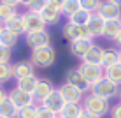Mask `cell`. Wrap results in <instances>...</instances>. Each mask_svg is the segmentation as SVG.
I'll use <instances>...</instances> for the list:
<instances>
[{
    "mask_svg": "<svg viewBox=\"0 0 121 118\" xmlns=\"http://www.w3.org/2000/svg\"><path fill=\"white\" fill-rule=\"evenodd\" d=\"M21 18H23V21H25L26 33L39 32V30H48V23L44 21V18L40 16V12L25 11V12H21Z\"/></svg>",
    "mask_w": 121,
    "mask_h": 118,
    "instance_id": "obj_7",
    "label": "cell"
},
{
    "mask_svg": "<svg viewBox=\"0 0 121 118\" xmlns=\"http://www.w3.org/2000/svg\"><path fill=\"white\" fill-rule=\"evenodd\" d=\"M55 90H56V88L53 86V83L49 81V79H40L39 85H37V88H35V92H33V99H35V102L40 106V104H42Z\"/></svg>",
    "mask_w": 121,
    "mask_h": 118,
    "instance_id": "obj_13",
    "label": "cell"
},
{
    "mask_svg": "<svg viewBox=\"0 0 121 118\" xmlns=\"http://www.w3.org/2000/svg\"><path fill=\"white\" fill-rule=\"evenodd\" d=\"M111 118H121V102H116L111 108Z\"/></svg>",
    "mask_w": 121,
    "mask_h": 118,
    "instance_id": "obj_36",
    "label": "cell"
},
{
    "mask_svg": "<svg viewBox=\"0 0 121 118\" xmlns=\"http://www.w3.org/2000/svg\"><path fill=\"white\" fill-rule=\"evenodd\" d=\"M58 115H55V113H51L48 108L44 106H39V113H37V118H56Z\"/></svg>",
    "mask_w": 121,
    "mask_h": 118,
    "instance_id": "obj_35",
    "label": "cell"
},
{
    "mask_svg": "<svg viewBox=\"0 0 121 118\" xmlns=\"http://www.w3.org/2000/svg\"><path fill=\"white\" fill-rule=\"evenodd\" d=\"M12 71H14V78L18 81V79H25V78L33 76L35 67H33L32 62H16V64H12Z\"/></svg>",
    "mask_w": 121,
    "mask_h": 118,
    "instance_id": "obj_16",
    "label": "cell"
},
{
    "mask_svg": "<svg viewBox=\"0 0 121 118\" xmlns=\"http://www.w3.org/2000/svg\"><path fill=\"white\" fill-rule=\"evenodd\" d=\"M39 81H40V78H37V76L33 74V76H30V78L18 79V85H16V88H19V90H23V92H26V94H32V95H33V92H35V88H37V85H39Z\"/></svg>",
    "mask_w": 121,
    "mask_h": 118,
    "instance_id": "obj_20",
    "label": "cell"
},
{
    "mask_svg": "<svg viewBox=\"0 0 121 118\" xmlns=\"http://www.w3.org/2000/svg\"><path fill=\"white\" fill-rule=\"evenodd\" d=\"M109 2H112V4H116V5L121 7V0H109Z\"/></svg>",
    "mask_w": 121,
    "mask_h": 118,
    "instance_id": "obj_43",
    "label": "cell"
},
{
    "mask_svg": "<svg viewBox=\"0 0 121 118\" xmlns=\"http://www.w3.org/2000/svg\"><path fill=\"white\" fill-rule=\"evenodd\" d=\"M40 16L44 18V21L48 23V25H58V23L61 21V16H63V12H61L60 7L48 4V5H46V9L40 12Z\"/></svg>",
    "mask_w": 121,
    "mask_h": 118,
    "instance_id": "obj_15",
    "label": "cell"
},
{
    "mask_svg": "<svg viewBox=\"0 0 121 118\" xmlns=\"http://www.w3.org/2000/svg\"><path fill=\"white\" fill-rule=\"evenodd\" d=\"M60 32H61V37H65L69 42L77 41V39H93L88 27H79V25H74L70 21H65Z\"/></svg>",
    "mask_w": 121,
    "mask_h": 118,
    "instance_id": "obj_5",
    "label": "cell"
},
{
    "mask_svg": "<svg viewBox=\"0 0 121 118\" xmlns=\"http://www.w3.org/2000/svg\"><path fill=\"white\" fill-rule=\"evenodd\" d=\"M118 99H119V102H121V88H119V95H118Z\"/></svg>",
    "mask_w": 121,
    "mask_h": 118,
    "instance_id": "obj_44",
    "label": "cell"
},
{
    "mask_svg": "<svg viewBox=\"0 0 121 118\" xmlns=\"http://www.w3.org/2000/svg\"><path fill=\"white\" fill-rule=\"evenodd\" d=\"M65 100H63V97H61V94H60V90H56L53 92L51 95L48 97V99L44 100L40 106H44V108H48L51 113H55V115H61V111H63V108H65Z\"/></svg>",
    "mask_w": 121,
    "mask_h": 118,
    "instance_id": "obj_12",
    "label": "cell"
},
{
    "mask_svg": "<svg viewBox=\"0 0 121 118\" xmlns=\"http://www.w3.org/2000/svg\"><path fill=\"white\" fill-rule=\"evenodd\" d=\"M5 99H7V92L4 90V86H2V85H0V102H4Z\"/></svg>",
    "mask_w": 121,
    "mask_h": 118,
    "instance_id": "obj_39",
    "label": "cell"
},
{
    "mask_svg": "<svg viewBox=\"0 0 121 118\" xmlns=\"http://www.w3.org/2000/svg\"><path fill=\"white\" fill-rule=\"evenodd\" d=\"M5 28H9L11 32H14V33H18V35H26V28H25V21H23V18H21V12H19L16 18H12L9 19L5 25H4Z\"/></svg>",
    "mask_w": 121,
    "mask_h": 118,
    "instance_id": "obj_22",
    "label": "cell"
},
{
    "mask_svg": "<svg viewBox=\"0 0 121 118\" xmlns=\"http://www.w3.org/2000/svg\"><path fill=\"white\" fill-rule=\"evenodd\" d=\"M33 2V0H19V5H23V7H26V11H28V7H30V4Z\"/></svg>",
    "mask_w": 121,
    "mask_h": 118,
    "instance_id": "obj_40",
    "label": "cell"
},
{
    "mask_svg": "<svg viewBox=\"0 0 121 118\" xmlns=\"http://www.w3.org/2000/svg\"><path fill=\"white\" fill-rule=\"evenodd\" d=\"M114 42H116V46H118V48L121 49V33H119V35H118V37L114 39Z\"/></svg>",
    "mask_w": 121,
    "mask_h": 118,
    "instance_id": "obj_42",
    "label": "cell"
},
{
    "mask_svg": "<svg viewBox=\"0 0 121 118\" xmlns=\"http://www.w3.org/2000/svg\"><path fill=\"white\" fill-rule=\"evenodd\" d=\"M11 49L5 48V46H0V64H11Z\"/></svg>",
    "mask_w": 121,
    "mask_h": 118,
    "instance_id": "obj_34",
    "label": "cell"
},
{
    "mask_svg": "<svg viewBox=\"0 0 121 118\" xmlns=\"http://www.w3.org/2000/svg\"><path fill=\"white\" fill-rule=\"evenodd\" d=\"M37 113H39V104H33V106L19 109L18 118H37Z\"/></svg>",
    "mask_w": 121,
    "mask_h": 118,
    "instance_id": "obj_32",
    "label": "cell"
},
{
    "mask_svg": "<svg viewBox=\"0 0 121 118\" xmlns=\"http://www.w3.org/2000/svg\"><path fill=\"white\" fill-rule=\"evenodd\" d=\"M121 33V19H111V21H105V27H104V37L114 41Z\"/></svg>",
    "mask_w": 121,
    "mask_h": 118,
    "instance_id": "obj_21",
    "label": "cell"
},
{
    "mask_svg": "<svg viewBox=\"0 0 121 118\" xmlns=\"http://www.w3.org/2000/svg\"><path fill=\"white\" fill-rule=\"evenodd\" d=\"M81 9H82V7H81V0H67L65 5L61 7V12H63V16L69 19V18H72V16L76 14L77 11H81Z\"/></svg>",
    "mask_w": 121,
    "mask_h": 118,
    "instance_id": "obj_28",
    "label": "cell"
},
{
    "mask_svg": "<svg viewBox=\"0 0 121 118\" xmlns=\"http://www.w3.org/2000/svg\"><path fill=\"white\" fill-rule=\"evenodd\" d=\"M18 41H19L18 33L11 32L9 28H5V27L2 28V32H0V46H5V48L12 49L16 44H18Z\"/></svg>",
    "mask_w": 121,
    "mask_h": 118,
    "instance_id": "obj_19",
    "label": "cell"
},
{
    "mask_svg": "<svg viewBox=\"0 0 121 118\" xmlns=\"http://www.w3.org/2000/svg\"><path fill=\"white\" fill-rule=\"evenodd\" d=\"M0 118H2V116H0Z\"/></svg>",
    "mask_w": 121,
    "mask_h": 118,
    "instance_id": "obj_48",
    "label": "cell"
},
{
    "mask_svg": "<svg viewBox=\"0 0 121 118\" xmlns=\"http://www.w3.org/2000/svg\"><path fill=\"white\" fill-rule=\"evenodd\" d=\"M30 62L33 64V67L37 69H48L56 62V51L53 46L48 48H40V49H33L30 53Z\"/></svg>",
    "mask_w": 121,
    "mask_h": 118,
    "instance_id": "obj_2",
    "label": "cell"
},
{
    "mask_svg": "<svg viewBox=\"0 0 121 118\" xmlns=\"http://www.w3.org/2000/svg\"><path fill=\"white\" fill-rule=\"evenodd\" d=\"M119 88L118 85H114L112 81H109L107 78H104L102 81H98L95 86H91V94L97 95V97H102L105 100H111V99H116L119 95Z\"/></svg>",
    "mask_w": 121,
    "mask_h": 118,
    "instance_id": "obj_4",
    "label": "cell"
},
{
    "mask_svg": "<svg viewBox=\"0 0 121 118\" xmlns=\"http://www.w3.org/2000/svg\"><path fill=\"white\" fill-rule=\"evenodd\" d=\"M91 12L90 11H86V9H81V11H77L76 14L72 16V18H69L67 21H70V23H74V25H79V27H88V23H90V19H91Z\"/></svg>",
    "mask_w": 121,
    "mask_h": 118,
    "instance_id": "obj_24",
    "label": "cell"
},
{
    "mask_svg": "<svg viewBox=\"0 0 121 118\" xmlns=\"http://www.w3.org/2000/svg\"><path fill=\"white\" fill-rule=\"evenodd\" d=\"M18 113H19V109L16 108L9 99L0 102V116L2 118H18Z\"/></svg>",
    "mask_w": 121,
    "mask_h": 118,
    "instance_id": "obj_25",
    "label": "cell"
},
{
    "mask_svg": "<svg viewBox=\"0 0 121 118\" xmlns=\"http://www.w3.org/2000/svg\"><path fill=\"white\" fill-rule=\"evenodd\" d=\"M11 78H14V71H12V64H0V85L7 83Z\"/></svg>",
    "mask_w": 121,
    "mask_h": 118,
    "instance_id": "obj_30",
    "label": "cell"
},
{
    "mask_svg": "<svg viewBox=\"0 0 121 118\" xmlns=\"http://www.w3.org/2000/svg\"><path fill=\"white\" fill-rule=\"evenodd\" d=\"M19 12H18V7H12V5H7V4L0 2V23L5 25L9 19L16 18Z\"/></svg>",
    "mask_w": 121,
    "mask_h": 118,
    "instance_id": "obj_23",
    "label": "cell"
},
{
    "mask_svg": "<svg viewBox=\"0 0 121 118\" xmlns=\"http://www.w3.org/2000/svg\"><path fill=\"white\" fill-rule=\"evenodd\" d=\"M58 90H60V94H61V97H63V100L67 104H82V100H84V94L81 90L67 85V83L58 86Z\"/></svg>",
    "mask_w": 121,
    "mask_h": 118,
    "instance_id": "obj_11",
    "label": "cell"
},
{
    "mask_svg": "<svg viewBox=\"0 0 121 118\" xmlns=\"http://www.w3.org/2000/svg\"><path fill=\"white\" fill-rule=\"evenodd\" d=\"M82 62L91 64V65H102V64H104V49L100 48V46L95 44L93 48L86 53V57L82 58Z\"/></svg>",
    "mask_w": 121,
    "mask_h": 118,
    "instance_id": "obj_18",
    "label": "cell"
},
{
    "mask_svg": "<svg viewBox=\"0 0 121 118\" xmlns=\"http://www.w3.org/2000/svg\"><path fill=\"white\" fill-rule=\"evenodd\" d=\"M81 118H100V116H95V115H91V113H88V111H82Z\"/></svg>",
    "mask_w": 121,
    "mask_h": 118,
    "instance_id": "obj_41",
    "label": "cell"
},
{
    "mask_svg": "<svg viewBox=\"0 0 121 118\" xmlns=\"http://www.w3.org/2000/svg\"><path fill=\"white\" fill-rule=\"evenodd\" d=\"M79 69H81L82 78L86 79V83L90 86H95L98 81H102L105 78V69L102 65H91V64H86V62H81Z\"/></svg>",
    "mask_w": 121,
    "mask_h": 118,
    "instance_id": "obj_3",
    "label": "cell"
},
{
    "mask_svg": "<svg viewBox=\"0 0 121 118\" xmlns=\"http://www.w3.org/2000/svg\"><path fill=\"white\" fill-rule=\"evenodd\" d=\"M93 39H77V41H72L69 42V53L72 55L74 58L82 62V58L86 57V53L93 48Z\"/></svg>",
    "mask_w": 121,
    "mask_h": 118,
    "instance_id": "obj_10",
    "label": "cell"
},
{
    "mask_svg": "<svg viewBox=\"0 0 121 118\" xmlns=\"http://www.w3.org/2000/svg\"><path fill=\"white\" fill-rule=\"evenodd\" d=\"M48 2L51 4V5H56V7H60V9H61V7L65 5V2H67V0H48Z\"/></svg>",
    "mask_w": 121,
    "mask_h": 118,
    "instance_id": "obj_37",
    "label": "cell"
},
{
    "mask_svg": "<svg viewBox=\"0 0 121 118\" xmlns=\"http://www.w3.org/2000/svg\"><path fill=\"white\" fill-rule=\"evenodd\" d=\"M48 0H33L30 4V7H28V11H33V12H42L46 9V5H48Z\"/></svg>",
    "mask_w": 121,
    "mask_h": 118,
    "instance_id": "obj_33",
    "label": "cell"
},
{
    "mask_svg": "<svg viewBox=\"0 0 121 118\" xmlns=\"http://www.w3.org/2000/svg\"><path fill=\"white\" fill-rule=\"evenodd\" d=\"M63 83H67V85H70V86H74V88H77V90H81L84 95L91 92V86L86 83V79L82 78L79 65L70 67V69L67 71V72H65V81H63Z\"/></svg>",
    "mask_w": 121,
    "mask_h": 118,
    "instance_id": "obj_6",
    "label": "cell"
},
{
    "mask_svg": "<svg viewBox=\"0 0 121 118\" xmlns=\"http://www.w3.org/2000/svg\"><path fill=\"white\" fill-rule=\"evenodd\" d=\"M82 108H84V111H88V113H91V115H95V116H100V118L105 116L107 113H111V104H109V100L102 99V97L93 95L91 92L84 95Z\"/></svg>",
    "mask_w": 121,
    "mask_h": 118,
    "instance_id": "obj_1",
    "label": "cell"
},
{
    "mask_svg": "<svg viewBox=\"0 0 121 118\" xmlns=\"http://www.w3.org/2000/svg\"><path fill=\"white\" fill-rule=\"evenodd\" d=\"M98 14L102 16L105 21H111V19H121V7L116 5V4H112V2H109V0H104Z\"/></svg>",
    "mask_w": 121,
    "mask_h": 118,
    "instance_id": "obj_14",
    "label": "cell"
},
{
    "mask_svg": "<svg viewBox=\"0 0 121 118\" xmlns=\"http://www.w3.org/2000/svg\"><path fill=\"white\" fill-rule=\"evenodd\" d=\"M0 2L7 4V5H12V7H19V0H0Z\"/></svg>",
    "mask_w": 121,
    "mask_h": 118,
    "instance_id": "obj_38",
    "label": "cell"
},
{
    "mask_svg": "<svg viewBox=\"0 0 121 118\" xmlns=\"http://www.w3.org/2000/svg\"><path fill=\"white\" fill-rule=\"evenodd\" d=\"M119 62H121V49H119Z\"/></svg>",
    "mask_w": 121,
    "mask_h": 118,
    "instance_id": "obj_46",
    "label": "cell"
},
{
    "mask_svg": "<svg viewBox=\"0 0 121 118\" xmlns=\"http://www.w3.org/2000/svg\"><path fill=\"white\" fill-rule=\"evenodd\" d=\"M7 99H9L18 109H23V108H28V106L37 104L32 94H26V92L19 90V88H12V90H9V92H7Z\"/></svg>",
    "mask_w": 121,
    "mask_h": 118,
    "instance_id": "obj_9",
    "label": "cell"
},
{
    "mask_svg": "<svg viewBox=\"0 0 121 118\" xmlns=\"http://www.w3.org/2000/svg\"><path fill=\"white\" fill-rule=\"evenodd\" d=\"M56 118H63V116H61V115H58V116H56Z\"/></svg>",
    "mask_w": 121,
    "mask_h": 118,
    "instance_id": "obj_47",
    "label": "cell"
},
{
    "mask_svg": "<svg viewBox=\"0 0 121 118\" xmlns=\"http://www.w3.org/2000/svg\"><path fill=\"white\" fill-rule=\"evenodd\" d=\"M2 28H4V25H2V23H0V32H2Z\"/></svg>",
    "mask_w": 121,
    "mask_h": 118,
    "instance_id": "obj_45",
    "label": "cell"
},
{
    "mask_svg": "<svg viewBox=\"0 0 121 118\" xmlns=\"http://www.w3.org/2000/svg\"><path fill=\"white\" fill-rule=\"evenodd\" d=\"M82 111H84L82 104H65L63 111H61V116L63 118H81Z\"/></svg>",
    "mask_w": 121,
    "mask_h": 118,
    "instance_id": "obj_27",
    "label": "cell"
},
{
    "mask_svg": "<svg viewBox=\"0 0 121 118\" xmlns=\"http://www.w3.org/2000/svg\"><path fill=\"white\" fill-rule=\"evenodd\" d=\"M118 62H119V49H104V64H102L104 69L118 64Z\"/></svg>",
    "mask_w": 121,
    "mask_h": 118,
    "instance_id": "obj_29",
    "label": "cell"
},
{
    "mask_svg": "<svg viewBox=\"0 0 121 118\" xmlns=\"http://www.w3.org/2000/svg\"><path fill=\"white\" fill-rule=\"evenodd\" d=\"M25 42L28 48L33 49H40V48H48L51 46V33L48 30H39V32H30L25 35Z\"/></svg>",
    "mask_w": 121,
    "mask_h": 118,
    "instance_id": "obj_8",
    "label": "cell"
},
{
    "mask_svg": "<svg viewBox=\"0 0 121 118\" xmlns=\"http://www.w3.org/2000/svg\"><path fill=\"white\" fill-rule=\"evenodd\" d=\"M105 78L109 79V81H112L114 85L121 86V62L107 67V69H105Z\"/></svg>",
    "mask_w": 121,
    "mask_h": 118,
    "instance_id": "obj_26",
    "label": "cell"
},
{
    "mask_svg": "<svg viewBox=\"0 0 121 118\" xmlns=\"http://www.w3.org/2000/svg\"><path fill=\"white\" fill-rule=\"evenodd\" d=\"M104 27H105V19L98 12H95L88 23V30L91 33V37H104Z\"/></svg>",
    "mask_w": 121,
    "mask_h": 118,
    "instance_id": "obj_17",
    "label": "cell"
},
{
    "mask_svg": "<svg viewBox=\"0 0 121 118\" xmlns=\"http://www.w3.org/2000/svg\"><path fill=\"white\" fill-rule=\"evenodd\" d=\"M104 0H81V7L86 11H90L91 14H95V12L100 11V7H102Z\"/></svg>",
    "mask_w": 121,
    "mask_h": 118,
    "instance_id": "obj_31",
    "label": "cell"
}]
</instances>
